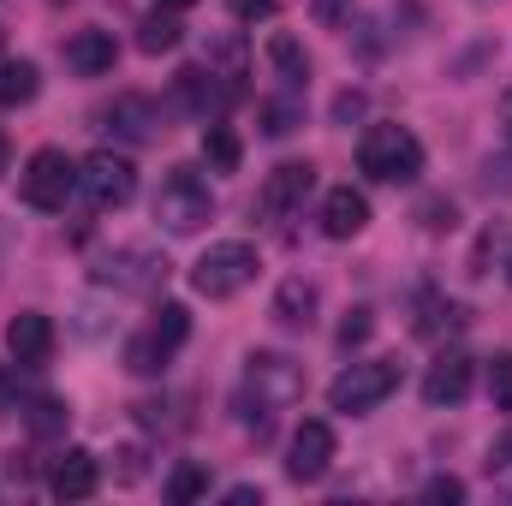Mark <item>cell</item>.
<instances>
[{"instance_id": "33", "label": "cell", "mask_w": 512, "mask_h": 506, "mask_svg": "<svg viewBox=\"0 0 512 506\" xmlns=\"http://www.w3.org/2000/svg\"><path fill=\"white\" fill-rule=\"evenodd\" d=\"M501 137H507V143H512V84H507V90H501Z\"/></svg>"}, {"instance_id": "23", "label": "cell", "mask_w": 512, "mask_h": 506, "mask_svg": "<svg viewBox=\"0 0 512 506\" xmlns=\"http://www.w3.org/2000/svg\"><path fill=\"white\" fill-rule=\"evenodd\" d=\"M197 495H209V471H203V465H179V471L167 477V501H173V506H191Z\"/></svg>"}, {"instance_id": "34", "label": "cell", "mask_w": 512, "mask_h": 506, "mask_svg": "<svg viewBox=\"0 0 512 506\" xmlns=\"http://www.w3.org/2000/svg\"><path fill=\"white\" fill-rule=\"evenodd\" d=\"M161 12H185V6H197V0H155Z\"/></svg>"}, {"instance_id": "15", "label": "cell", "mask_w": 512, "mask_h": 506, "mask_svg": "<svg viewBox=\"0 0 512 506\" xmlns=\"http://www.w3.org/2000/svg\"><path fill=\"white\" fill-rule=\"evenodd\" d=\"M364 227H370V197L352 191V185H334L322 197V233L328 239H358Z\"/></svg>"}, {"instance_id": "10", "label": "cell", "mask_w": 512, "mask_h": 506, "mask_svg": "<svg viewBox=\"0 0 512 506\" xmlns=\"http://www.w3.org/2000/svg\"><path fill=\"white\" fill-rule=\"evenodd\" d=\"M316 191V167L310 161H280L268 179H262V197H256V209L268 215V221H286L292 209H304V197Z\"/></svg>"}, {"instance_id": "21", "label": "cell", "mask_w": 512, "mask_h": 506, "mask_svg": "<svg viewBox=\"0 0 512 506\" xmlns=\"http://www.w3.org/2000/svg\"><path fill=\"white\" fill-rule=\"evenodd\" d=\"M203 155H209V167H215V173H239L245 143H239V131H233V126H209V131H203Z\"/></svg>"}, {"instance_id": "35", "label": "cell", "mask_w": 512, "mask_h": 506, "mask_svg": "<svg viewBox=\"0 0 512 506\" xmlns=\"http://www.w3.org/2000/svg\"><path fill=\"white\" fill-rule=\"evenodd\" d=\"M6 161H12V143L0 137V179H6Z\"/></svg>"}, {"instance_id": "31", "label": "cell", "mask_w": 512, "mask_h": 506, "mask_svg": "<svg viewBox=\"0 0 512 506\" xmlns=\"http://www.w3.org/2000/svg\"><path fill=\"white\" fill-rule=\"evenodd\" d=\"M316 18H322V24H340V18H346V0H316Z\"/></svg>"}, {"instance_id": "38", "label": "cell", "mask_w": 512, "mask_h": 506, "mask_svg": "<svg viewBox=\"0 0 512 506\" xmlns=\"http://www.w3.org/2000/svg\"><path fill=\"white\" fill-rule=\"evenodd\" d=\"M54 6H60V0H54Z\"/></svg>"}, {"instance_id": "8", "label": "cell", "mask_w": 512, "mask_h": 506, "mask_svg": "<svg viewBox=\"0 0 512 506\" xmlns=\"http://www.w3.org/2000/svg\"><path fill=\"white\" fill-rule=\"evenodd\" d=\"M78 191H84V203H90L96 215L126 209L131 197H137V167H131L126 155H114V149H96V155L78 167Z\"/></svg>"}, {"instance_id": "20", "label": "cell", "mask_w": 512, "mask_h": 506, "mask_svg": "<svg viewBox=\"0 0 512 506\" xmlns=\"http://www.w3.org/2000/svg\"><path fill=\"white\" fill-rule=\"evenodd\" d=\"M36 90H42V72L30 60H6L0 66V108H24V102H36Z\"/></svg>"}, {"instance_id": "32", "label": "cell", "mask_w": 512, "mask_h": 506, "mask_svg": "<svg viewBox=\"0 0 512 506\" xmlns=\"http://www.w3.org/2000/svg\"><path fill=\"white\" fill-rule=\"evenodd\" d=\"M227 501H233V506H251V501H262V489H251V483H239V489H227Z\"/></svg>"}, {"instance_id": "24", "label": "cell", "mask_w": 512, "mask_h": 506, "mask_svg": "<svg viewBox=\"0 0 512 506\" xmlns=\"http://www.w3.org/2000/svg\"><path fill=\"white\" fill-rule=\"evenodd\" d=\"M447 328H465V310L453 298H423V322L417 334H447Z\"/></svg>"}, {"instance_id": "26", "label": "cell", "mask_w": 512, "mask_h": 506, "mask_svg": "<svg viewBox=\"0 0 512 506\" xmlns=\"http://www.w3.org/2000/svg\"><path fill=\"white\" fill-rule=\"evenodd\" d=\"M298 102H262V131L268 137H286V131H298Z\"/></svg>"}, {"instance_id": "28", "label": "cell", "mask_w": 512, "mask_h": 506, "mask_svg": "<svg viewBox=\"0 0 512 506\" xmlns=\"http://www.w3.org/2000/svg\"><path fill=\"white\" fill-rule=\"evenodd\" d=\"M423 501H465V483H459V477H435V483L423 489Z\"/></svg>"}, {"instance_id": "1", "label": "cell", "mask_w": 512, "mask_h": 506, "mask_svg": "<svg viewBox=\"0 0 512 506\" xmlns=\"http://www.w3.org/2000/svg\"><path fill=\"white\" fill-rule=\"evenodd\" d=\"M155 221H161V233H173V239L203 233V227L215 221V191H209V179H203L197 167H167V179H161V191H155Z\"/></svg>"}, {"instance_id": "6", "label": "cell", "mask_w": 512, "mask_h": 506, "mask_svg": "<svg viewBox=\"0 0 512 506\" xmlns=\"http://www.w3.org/2000/svg\"><path fill=\"white\" fill-rule=\"evenodd\" d=\"M78 191V161H66V149H36L24 161V179H18V197L42 215H60L66 197Z\"/></svg>"}, {"instance_id": "37", "label": "cell", "mask_w": 512, "mask_h": 506, "mask_svg": "<svg viewBox=\"0 0 512 506\" xmlns=\"http://www.w3.org/2000/svg\"><path fill=\"white\" fill-rule=\"evenodd\" d=\"M507 274H512V262H507Z\"/></svg>"}, {"instance_id": "27", "label": "cell", "mask_w": 512, "mask_h": 506, "mask_svg": "<svg viewBox=\"0 0 512 506\" xmlns=\"http://www.w3.org/2000/svg\"><path fill=\"white\" fill-rule=\"evenodd\" d=\"M370 328H376V316H370V310H352V316L340 322V346H364Z\"/></svg>"}, {"instance_id": "2", "label": "cell", "mask_w": 512, "mask_h": 506, "mask_svg": "<svg viewBox=\"0 0 512 506\" xmlns=\"http://www.w3.org/2000/svg\"><path fill=\"white\" fill-rule=\"evenodd\" d=\"M358 167L376 179V185H411L417 173H423V143H417V131L405 126H370L358 137Z\"/></svg>"}, {"instance_id": "5", "label": "cell", "mask_w": 512, "mask_h": 506, "mask_svg": "<svg viewBox=\"0 0 512 506\" xmlns=\"http://www.w3.org/2000/svg\"><path fill=\"white\" fill-rule=\"evenodd\" d=\"M399 387V358H364V364H352V370H340L334 387H328V405L334 411H346V417H364V411H376L387 393Z\"/></svg>"}, {"instance_id": "36", "label": "cell", "mask_w": 512, "mask_h": 506, "mask_svg": "<svg viewBox=\"0 0 512 506\" xmlns=\"http://www.w3.org/2000/svg\"><path fill=\"white\" fill-rule=\"evenodd\" d=\"M0 48H6V30H0Z\"/></svg>"}, {"instance_id": "30", "label": "cell", "mask_w": 512, "mask_h": 506, "mask_svg": "<svg viewBox=\"0 0 512 506\" xmlns=\"http://www.w3.org/2000/svg\"><path fill=\"white\" fill-rule=\"evenodd\" d=\"M233 12H239V18H274L280 0H233Z\"/></svg>"}, {"instance_id": "22", "label": "cell", "mask_w": 512, "mask_h": 506, "mask_svg": "<svg viewBox=\"0 0 512 506\" xmlns=\"http://www.w3.org/2000/svg\"><path fill=\"white\" fill-rule=\"evenodd\" d=\"M179 36H185V24H179L173 12H155V18L137 24V48H143V54H173Z\"/></svg>"}, {"instance_id": "14", "label": "cell", "mask_w": 512, "mask_h": 506, "mask_svg": "<svg viewBox=\"0 0 512 506\" xmlns=\"http://www.w3.org/2000/svg\"><path fill=\"white\" fill-rule=\"evenodd\" d=\"M102 120L126 143H155L161 137V108L149 96H114V108H102Z\"/></svg>"}, {"instance_id": "7", "label": "cell", "mask_w": 512, "mask_h": 506, "mask_svg": "<svg viewBox=\"0 0 512 506\" xmlns=\"http://www.w3.org/2000/svg\"><path fill=\"white\" fill-rule=\"evenodd\" d=\"M256 251L245 239H227V245H209V251L197 256V268H191V286L203 292V298H233V292H245L256 280Z\"/></svg>"}, {"instance_id": "16", "label": "cell", "mask_w": 512, "mask_h": 506, "mask_svg": "<svg viewBox=\"0 0 512 506\" xmlns=\"http://www.w3.org/2000/svg\"><path fill=\"white\" fill-rule=\"evenodd\" d=\"M465 393H471V358L465 352H441L429 364V376H423V399L429 405H459Z\"/></svg>"}, {"instance_id": "18", "label": "cell", "mask_w": 512, "mask_h": 506, "mask_svg": "<svg viewBox=\"0 0 512 506\" xmlns=\"http://www.w3.org/2000/svg\"><path fill=\"white\" fill-rule=\"evenodd\" d=\"M310 316H316V286H310L304 274L280 280V292H274V322H286V328H310Z\"/></svg>"}, {"instance_id": "19", "label": "cell", "mask_w": 512, "mask_h": 506, "mask_svg": "<svg viewBox=\"0 0 512 506\" xmlns=\"http://www.w3.org/2000/svg\"><path fill=\"white\" fill-rule=\"evenodd\" d=\"M268 60H274V72L298 90V84H310V54L298 48V36H286V30H274L268 36Z\"/></svg>"}, {"instance_id": "13", "label": "cell", "mask_w": 512, "mask_h": 506, "mask_svg": "<svg viewBox=\"0 0 512 506\" xmlns=\"http://www.w3.org/2000/svg\"><path fill=\"white\" fill-rule=\"evenodd\" d=\"M48 489H54L60 501H90V495L102 489V465H96V453L66 447V453L54 459V471H48Z\"/></svg>"}, {"instance_id": "29", "label": "cell", "mask_w": 512, "mask_h": 506, "mask_svg": "<svg viewBox=\"0 0 512 506\" xmlns=\"http://www.w3.org/2000/svg\"><path fill=\"white\" fill-rule=\"evenodd\" d=\"M501 471H512V429L495 435V447H489V477H501Z\"/></svg>"}, {"instance_id": "25", "label": "cell", "mask_w": 512, "mask_h": 506, "mask_svg": "<svg viewBox=\"0 0 512 506\" xmlns=\"http://www.w3.org/2000/svg\"><path fill=\"white\" fill-rule=\"evenodd\" d=\"M489 399H495V411H512V352L489 358Z\"/></svg>"}, {"instance_id": "9", "label": "cell", "mask_w": 512, "mask_h": 506, "mask_svg": "<svg viewBox=\"0 0 512 506\" xmlns=\"http://www.w3.org/2000/svg\"><path fill=\"white\" fill-rule=\"evenodd\" d=\"M328 465H334V429H328L322 417H304V423L292 429L286 477H292V483H322V477H328Z\"/></svg>"}, {"instance_id": "17", "label": "cell", "mask_w": 512, "mask_h": 506, "mask_svg": "<svg viewBox=\"0 0 512 506\" xmlns=\"http://www.w3.org/2000/svg\"><path fill=\"white\" fill-rule=\"evenodd\" d=\"M114 30H78L72 42H66V66L78 72V78H102V72H114Z\"/></svg>"}, {"instance_id": "12", "label": "cell", "mask_w": 512, "mask_h": 506, "mask_svg": "<svg viewBox=\"0 0 512 506\" xmlns=\"http://www.w3.org/2000/svg\"><path fill=\"white\" fill-rule=\"evenodd\" d=\"M6 352H12V364L42 370V364L54 358V322H48L42 310H18V316L6 322Z\"/></svg>"}, {"instance_id": "3", "label": "cell", "mask_w": 512, "mask_h": 506, "mask_svg": "<svg viewBox=\"0 0 512 506\" xmlns=\"http://www.w3.org/2000/svg\"><path fill=\"white\" fill-rule=\"evenodd\" d=\"M298 399H304V364H298V358H286V352H251V358H245V405L262 411V423H268L274 411L298 405Z\"/></svg>"}, {"instance_id": "4", "label": "cell", "mask_w": 512, "mask_h": 506, "mask_svg": "<svg viewBox=\"0 0 512 506\" xmlns=\"http://www.w3.org/2000/svg\"><path fill=\"white\" fill-rule=\"evenodd\" d=\"M185 340H191V310H185V304H161L155 322L126 340V370L131 376H161Z\"/></svg>"}, {"instance_id": "11", "label": "cell", "mask_w": 512, "mask_h": 506, "mask_svg": "<svg viewBox=\"0 0 512 506\" xmlns=\"http://www.w3.org/2000/svg\"><path fill=\"white\" fill-rule=\"evenodd\" d=\"M96 280L102 286H120V292H155V286H167V256L155 251H114L102 268H96Z\"/></svg>"}]
</instances>
